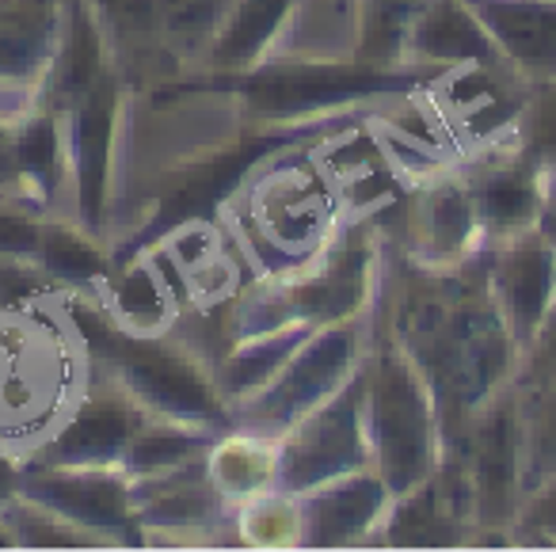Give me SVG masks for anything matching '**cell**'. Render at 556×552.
<instances>
[{"label":"cell","instance_id":"cell-4","mask_svg":"<svg viewBox=\"0 0 556 552\" xmlns=\"http://www.w3.org/2000/svg\"><path fill=\"white\" fill-rule=\"evenodd\" d=\"M386 248L389 233L381 229V217H348V225L309 267L282 278H252L248 286H240L222 316L225 347L278 324L320 328L370 309L381 286Z\"/></svg>","mask_w":556,"mask_h":552},{"label":"cell","instance_id":"cell-20","mask_svg":"<svg viewBox=\"0 0 556 552\" xmlns=\"http://www.w3.org/2000/svg\"><path fill=\"white\" fill-rule=\"evenodd\" d=\"M92 298L111 324L134 331V336L179 331V321H184V305H179L176 290L168 286V278L161 275L149 252L111 263V271L92 290Z\"/></svg>","mask_w":556,"mask_h":552},{"label":"cell","instance_id":"cell-26","mask_svg":"<svg viewBox=\"0 0 556 552\" xmlns=\"http://www.w3.org/2000/svg\"><path fill=\"white\" fill-rule=\"evenodd\" d=\"M378 544H404V549H442V544H472V526L442 495L439 476H427L416 488L393 495Z\"/></svg>","mask_w":556,"mask_h":552},{"label":"cell","instance_id":"cell-33","mask_svg":"<svg viewBox=\"0 0 556 552\" xmlns=\"http://www.w3.org/2000/svg\"><path fill=\"white\" fill-rule=\"evenodd\" d=\"M518 146L538 156L545 168H556V73L533 85L518 123Z\"/></svg>","mask_w":556,"mask_h":552},{"label":"cell","instance_id":"cell-34","mask_svg":"<svg viewBox=\"0 0 556 552\" xmlns=\"http://www.w3.org/2000/svg\"><path fill=\"white\" fill-rule=\"evenodd\" d=\"M510 544H545V549H556V468L538 488L526 491L522 506L515 514V526H510Z\"/></svg>","mask_w":556,"mask_h":552},{"label":"cell","instance_id":"cell-3","mask_svg":"<svg viewBox=\"0 0 556 552\" xmlns=\"http://www.w3.org/2000/svg\"><path fill=\"white\" fill-rule=\"evenodd\" d=\"M70 298L73 336L92 374L118 381L146 412L161 419L194 423L206 430L229 427V404L217 389L214 362L179 331L164 336H134L111 324L92 293H65Z\"/></svg>","mask_w":556,"mask_h":552},{"label":"cell","instance_id":"cell-8","mask_svg":"<svg viewBox=\"0 0 556 552\" xmlns=\"http://www.w3.org/2000/svg\"><path fill=\"white\" fill-rule=\"evenodd\" d=\"M538 80L522 77L507 62H465L434 73L424 100L446 130L457 156L484 153L518 138V123Z\"/></svg>","mask_w":556,"mask_h":552},{"label":"cell","instance_id":"cell-1","mask_svg":"<svg viewBox=\"0 0 556 552\" xmlns=\"http://www.w3.org/2000/svg\"><path fill=\"white\" fill-rule=\"evenodd\" d=\"M378 305L393 336L431 381L442 450L462 446L472 407L500 385L515 381L522 359L488 293L484 252L462 267L431 271L404 260L389 240Z\"/></svg>","mask_w":556,"mask_h":552},{"label":"cell","instance_id":"cell-36","mask_svg":"<svg viewBox=\"0 0 556 552\" xmlns=\"http://www.w3.org/2000/svg\"><path fill=\"white\" fill-rule=\"evenodd\" d=\"M20 480H24V453L0 446V511L20 495Z\"/></svg>","mask_w":556,"mask_h":552},{"label":"cell","instance_id":"cell-35","mask_svg":"<svg viewBox=\"0 0 556 552\" xmlns=\"http://www.w3.org/2000/svg\"><path fill=\"white\" fill-rule=\"evenodd\" d=\"M522 385H556V301L545 313L541 328L533 331V339L522 347L518 359V377Z\"/></svg>","mask_w":556,"mask_h":552},{"label":"cell","instance_id":"cell-13","mask_svg":"<svg viewBox=\"0 0 556 552\" xmlns=\"http://www.w3.org/2000/svg\"><path fill=\"white\" fill-rule=\"evenodd\" d=\"M149 415L153 412H146L118 381L88 369L73 404L27 457L47 465H123L126 446Z\"/></svg>","mask_w":556,"mask_h":552},{"label":"cell","instance_id":"cell-15","mask_svg":"<svg viewBox=\"0 0 556 552\" xmlns=\"http://www.w3.org/2000/svg\"><path fill=\"white\" fill-rule=\"evenodd\" d=\"M62 16L65 0H0V123H20L42 103Z\"/></svg>","mask_w":556,"mask_h":552},{"label":"cell","instance_id":"cell-30","mask_svg":"<svg viewBox=\"0 0 556 552\" xmlns=\"http://www.w3.org/2000/svg\"><path fill=\"white\" fill-rule=\"evenodd\" d=\"M232 534L248 549H302V495L275 488L232 506Z\"/></svg>","mask_w":556,"mask_h":552},{"label":"cell","instance_id":"cell-11","mask_svg":"<svg viewBox=\"0 0 556 552\" xmlns=\"http://www.w3.org/2000/svg\"><path fill=\"white\" fill-rule=\"evenodd\" d=\"M370 465L374 450L363 415V369L336 397L302 415L287 435H278V468H282L278 484L294 495Z\"/></svg>","mask_w":556,"mask_h":552},{"label":"cell","instance_id":"cell-29","mask_svg":"<svg viewBox=\"0 0 556 552\" xmlns=\"http://www.w3.org/2000/svg\"><path fill=\"white\" fill-rule=\"evenodd\" d=\"M229 0H156V24L179 73H199L210 42L225 20Z\"/></svg>","mask_w":556,"mask_h":552},{"label":"cell","instance_id":"cell-6","mask_svg":"<svg viewBox=\"0 0 556 552\" xmlns=\"http://www.w3.org/2000/svg\"><path fill=\"white\" fill-rule=\"evenodd\" d=\"M374 305L348 321L320 324L309 331L302 347L287 359V366L270 377L267 389L229 412V427L260 430V435H287L302 415L320 407L328 397L343 389L363 369L366 347H370Z\"/></svg>","mask_w":556,"mask_h":552},{"label":"cell","instance_id":"cell-37","mask_svg":"<svg viewBox=\"0 0 556 552\" xmlns=\"http://www.w3.org/2000/svg\"><path fill=\"white\" fill-rule=\"evenodd\" d=\"M0 549H20L16 529H12V522H9V514H4V511H0Z\"/></svg>","mask_w":556,"mask_h":552},{"label":"cell","instance_id":"cell-12","mask_svg":"<svg viewBox=\"0 0 556 552\" xmlns=\"http://www.w3.org/2000/svg\"><path fill=\"white\" fill-rule=\"evenodd\" d=\"M20 495L65 514L111 544H146L134 503V476L118 465H47L24 457Z\"/></svg>","mask_w":556,"mask_h":552},{"label":"cell","instance_id":"cell-2","mask_svg":"<svg viewBox=\"0 0 556 552\" xmlns=\"http://www.w3.org/2000/svg\"><path fill=\"white\" fill-rule=\"evenodd\" d=\"M348 217L340 179L320 146H287L263 156L222 202V229L240 260L252 263V278H282L309 267Z\"/></svg>","mask_w":556,"mask_h":552},{"label":"cell","instance_id":"cell-14","mask_svg":"<svg viewBox=\"0 0 556 552\" xmlns=\"http://www.w3.org/2000/svg\"><path fill=\"white\" fill-rule=\"evenodd\" d=\"M134 503L146 544H237L232 506L210 480L206 457L134 480Z\"/></svg>","mask_w":556,"mask_h":552},{"label":"cell","instance_id":"cell-7","mask_svg":"<svg viewBox=\"0 0 556 552\" xmlns=\"http://www.w3.org/2000/svg\"><path fill=\"white\" fill-rule=\"evenodd\" d=\"M462 446L472 491V526H477L472 544H510V526L526 499L518 381L500 385L472 407Z\"/></svg>","mask_w":556,"mask_h":552},{"label":"cell","instance_id":"cell-24","mask_svg":"<svg viewBox=\"0 0 556 552\" xmlns=\"http://www.w3.org/2000/svg\"><path fill=\"white\" fill-rule=\"evenodd\" d=\"M210 480L217 484L229 506H240L263 491L282 488V468H278V438L260 430L225 427L206 450Z\"/></svg>","mask_w":556,"mask_h":552},{"label":"cell","instance_id":"cell-16","mask_svg":"<svg viewBox=\"0 0 556 552\" xmlns=\"http://www.w3.org/2000/svg\"><path fill=\"white\" fill-rule=\"evenodd\" d=\"M465 168H469L480 225H484V248L541 229L548 168L533 153H526L518 138L465 156Z\"/></svg>","mask_w":556,"mask_h":552},{"label":"cell","instance_id":"cell-19","mask_svg":"<svg viewBox=\"0 0 556 552\" xmlns=\"http://www.w3.org/2000/svg\"><path fill=\"white\" fill-rule=\"evenodd\" d=\"M298 0H229L225 20L202 58L206 77H248L278 62Z\"/></svg>","mask_w":556,"mask_h":552},{"label":"cell","instance_id":"cell-21","mask_svg":"<svg viewBox=\"0 0 556 552\" xmlns=\"http://www.w3.org/2000/svg\"><path fill=\"white\" fill-rule=\"evenodd\" d=\"M500 62L530 80L556 73V0H469Z\"/></svg>","mask_w":556,"mask_h":552},{"label":"cell","instance_id":"cell-17","mask_svg":"<svg viewBox=\"0 0 556 552\" xmlns=\"http://www.w3.org/2000/svg\"><path fill=\"white\" fill-rule=\"evenodd\" d=\"M484 275L488 293L522 351L556 301V244L541 229L488 244Z\"/></svg>","mask_w":556,"mask_h":552},{"label":"cell","instance_id":"cell-22","mask_svg":"<svg viewBox=\"0 0 556 552\" xmlns=\"http://www.w3.org/2000/svg\"><path fill=\"white\" fill-rule=\"evenodd\" d=\"M492 58L500 54H495L477 12L469 9V0H427L412 24L408 47H404V62L431 77L450 65L492 62Z\"/></svg>","mask_w":556,"mask_h":552},{"label":"cell","instance_id":"cell-28","mask_svg":"<svg viewBox=\"0 0 556 552\" xmlns=\"http://www.w3.org/2000/svg\"><path fill=\"white\" fill-rule=\"evenodd\" d=\"M222 430H206L194 427V423H179V419H161V415H149L146 427L134 435V442L126 446L123 465L134 480H146V476H161L172 468L187 465V461L206 457V450L214 446V438Z\"/></svg>","mask_w":556,"mask_h":552},{"label":"cell","instance_id":"cell-9","mask_svg":"<svg viewBox=\"0 0 556 552\" xmlns=\"http://www.w3.org/2000/svg\"><path fill=\"white\" fill-rule=\"evenodd\" d=\"M126 80L111 65L100 80L62 115L65 123V161H70V217L108 240L111 199H115L118 138H123ZM111 244V240H108Z\"/></svg>","mask_w":556,"mask_h":552},{"label":"cell","instance_id":"cell-27","mask_svg":"<svg viewBox=\"0 0 556 552\" xmlns=\"http://www.w3.org/2000/svg\"><path fill=\"white\" fill-rule=\"evenodd\" d=\"M427 0H355V50L351 62L374 70H412L404 47Z\"/></svg>","mask_w":556,"mask_h":552},{"label":"cell","instance_id":"cell-32","mask_svg":"<svg viewBox=\"0 0 556 552\" xmlns=\"http://www.w3.org/2000/svg\"><path fill=\"white\" fill-rule=\"evenodd\" d=\"M4 514H9L12 529H16L20 549H108V541L100 534H92V529L70 522L65 514L31 503L24 495L12 499L4 506Z\"/></svg>","mask_w":556,"mask_h":552},{"label":"cell","instance_id":"cell-5","mask_svg":"<svg viewBox=\"0 0 556 552\" xmlns=\"http://www.w3.org/2000/svg\"><path fill=\"white\" fill-rule=\"evenodd\" d=\"M363 415L374 468L393 488V495L416 488L439 468V400L419 362L393 336L378 298H374L370 347L363 359Z\"/></svg>","mask_w":556,"mask_h":552},{"label":"cell","instance_id":"cell-23","mask_svg":"<svg viewBox=\"0 0 556 552\" xmlns=\"http://www.w3.org/2000/svg\"><path fill=\"white\" fill-rule=\"evenodd\" d=\"M313 324H278L267 331H252L244 339H232L214 359V377L222 389L229 412L244 400H252L260 389H267L270 377L287 366V359L309 339Z\"/></svg>","mask_w":556,"mask_h":552},{"label":"cell","instance_id":"cell-25","mask_svg":"<svg viewBox=\"0 0 556 552\" xmlns=\"http://www.w3.org/2000/svg\"><path fill=\"white\" fill-rule=\"evenodd\" d=\"M115 263L103 237L70 214H47L39 233V271L62 293H92Z\"/></svg>","mask_w":556,"mask_h":552},{"label":"cell","instance_id":"cell-18","mask_svg":"<svg viewBox=\"0 0 556 552\" xmlns=\"http://www.w3.org/2000/svg\"><path fill=\"white\" fill-rule=\"evenodd\" d=\"M393 488L378 468H358L302 491V549H355L378 544Z\"/></svg>","mask_w":556,"mask_h":552},{"label":"cell","instance_id":"cell-10","mask_svg":"<svg viewBox=\"0 0 556 552\" xmlns=\"http://www.w3.org/2000/svg\"><path fill=\"white\" fill-rule=\"evenodd\" d=\"M389 240L404 260L431 271L462 267L484 252V225L465 156L439 164L404 191L401 233H389Z\"/></svg>","mask_w":556,"mask_h":552},{"label":"cell","instance_id":"cell-31","mask_svg":"<svg viewBox=\"0 0 556 552\" xmlns=\"http://www.w3.org/2000/svg\"><path fill=\"white\" fill-rule=\"evenodd\" d=\"M518 419H522V488H538L556 468V385L518 381Z\"/></svg>","mask_w":556,"mask_h":552}]
</instances>
